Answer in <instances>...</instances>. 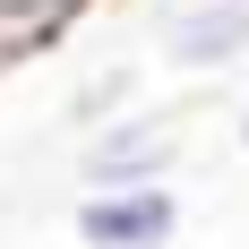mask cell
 <instances>
[{
  "label": "cell",
  "instance_id": "1",
  "mask_svg": "<svg viewBox=\"0 0 249 249\" xmlns=\"http://www.w3.org/2000/svg\"><path fill=\"white\" fill-rule=\"evenodd\" d=\"M180 163V129L163 112H112L95 121V138L77 146V180L86 189H146Z\"/></svg>",
  "mask_w": 249,
  "mask_h": 249
},
{
  "label": "cell",
  "instance_id": "2",
  "mask_svg": "<svg viewBox=\"0 0 249 249\" xmlns=\"http://www.w3.org/2000/svg\"><path fill=\"white\" fill-rule=\"evenodd\" d=\"M77 241L86 249H172L180 241L172 180H146V189H86V198H77Z\"/></svg>",
  "mask_w": 249,
  "mask_h": 249
},
{
  "label": "cell",
  "instance_id": "3",
  "mask_svg": "<svg viewBox=\"0 0 249 249\" xmlns=\"http://www.w3.org/2000/svg\"><path fill=\"white\" fill-rule=\"evenodd\" d=\"M163 60L189 77H224L249 60V0H180V9H163Z\"/></svg>",
  "mask_w": 249,
  "mask_h": 249
},
{
  "label": "cell",
  "instance_id": "4",
  "mask_svg": "<svg viewBox=\"0 0 249 249\" xmlns=\"http://www.w3.org/2000/svg\"><path fill=\"white\" fill-rule=\"evenodd\" d=\"M121 95H129V69H112V77H95V86L77 95V121H112V112H121Z\"/></svg>",
  "mask_w": 249,
  "mask_h": 249
},
{
  "label": "cell",
  "instance_id": "5",
  "mask_svg": "<svg viewBox=\"0 0 249 249\" xmlns=\"http://www.w3.org/2000/svg\"><path fill=\"white\" fill-rule=\"evenodd\" d=\"M9 69H18V52H9V35H0V77H9Z\"/></svg>",
  "mask_w": 249,
  "mask_h": 249
},
{
  "label": "cell",
  "instance_id": "6",
  "mask_svg": "<svg viewBox=\"0 0 249 249\" xmlns=\"http://www.w3.org/2000/svg\"><path fill=\"white\" fill-rule=\"evenodd\" d=\"M241 146H249V103H241Z\"/></svg>",
  "mask_w": 249,
  "mask_h": 249
}]
</instances>
